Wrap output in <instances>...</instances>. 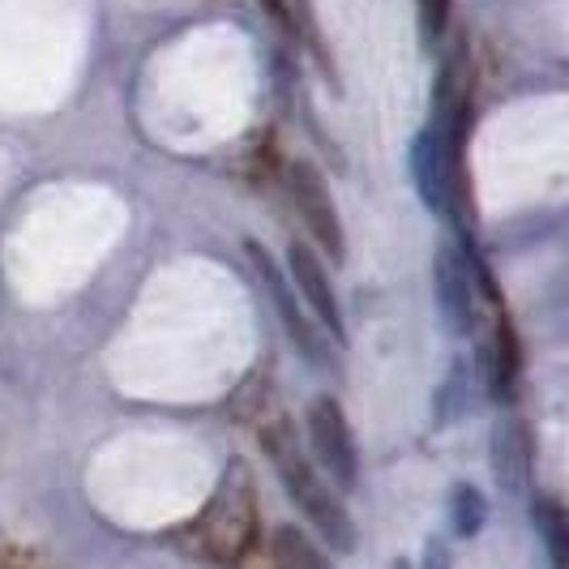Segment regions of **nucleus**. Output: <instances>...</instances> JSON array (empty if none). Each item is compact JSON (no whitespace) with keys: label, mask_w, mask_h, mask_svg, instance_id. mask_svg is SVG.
I'll list each match as a JSON object with an SVG mask.
<instances>
[{"label":"nucleus","mask_w":569,"mask_h":569,"mask_svg":"<svg viewBox=\"0 0 569 569\" xmlns=\"http://www.w3.org/2000/svg\"><path fill=\"white\" fill-rule=\"evenodd\" d=\"M467 129H471V69L462 57H450L441 69V82L432 90V116L411 154L425 201L450 219L471 214V189L462 171Z\"/></svg>","instance_id":"f257e3e1"},{"label":"nucleus","mask_w":569,"mask_h":569,"mask_svg":"<svg viewBox=\"0 0 569 569\" xmlns=\"http://www.w3.org/2000/svg\"><path fill=\"white\" fill-rule=\"evenodd\" d=\"M261 450H266V458H270L274 476L283 480L287 497L300 506V513L309 518V527H317V536L330 543L339 557L356 552V543H360L356 522H351V513H347L339 492L317 476L313 458L300 450V432H296V425H291V420L266 425L261 428Z\"/></svg>","instance_id":"f03ea898"},{"label":"nucleus","mask_w":569,"mask_h":569,"mask_svg":"<svg viewBox=\"0 0 569 569\" xmlns=\"http://www.w3.org/2000/svg\"><path fill=\"white\" fill-rule=\"evenodd\" d=\"M193 531H198L201 552L219 566H236L249 557V548L257 543V480L240 458L223 471Z\"/></svg>","instance_id":"7ed1b4c3"},{"label":"nucleus","mask_w":569,"mask_h":569,"mask_svg":"<svg viewBox=\"0 0 569 569\" xmlns=\"http://www.w3.org/2000/svg\"><path fill=\"white\" fill-rule=\"evenodd\" d=\"M287 189H291V206H296L305 231L313 236V244L321 253L335 257V266H339L342 257H347V236H342L339 206L330 198L326 176L309 159H300V163H291V171H287Z\"/></svg>","instance_id":"20e7f679"},{"label":"nucleus","mask_w":569,"mask_h":569,"mask_svg":"<svg viewBox=\"0 0 569 569\" xmlns=\"http://www.w3.org/2000/svg\"><path fill=\"white\" fill-rule=\"evenodd\" d=\"M309 446H313V458L339 492H351L360 485L356 437H351V425H347V416L335 399H317L309 407Z\"/></svg>","instance_id":"39448f33"},{"label":"nucleus","mask_w":569,"mask_h":569,"mask_svg":"<svg viewBox=\"0 0 569 569\" xmlns=\"http://www.w3.org/2000/svg\"><path fill=\"white\" fill-rule=\"evenodd\" d=\"M488 467L501 492L522 497L531 488V428L518 416H501L488 437Z\"/></svg>","instance_id":"423d86ee"},{"label":"nucleus","mask_w":569,"mask_h":569,"mask_svg":"<svg viewBox=\"0 0 569 569\" xmlns=\"http://www.w3.org/2000/svg\"><path fill=\"white\" fill-rule=\"evenodd\" d=\"M432 279H437V305L441 317L455 335H471L480 326V305H476V266L462 261L458 249H446L432 266Z\"/></svg>","instance_id":"0eeeda50"},{"label":"nucleus","mask_w":569,"mask_h":569,"mask_svg":"<svg viewBox=\"0 0 569 569\" xmlns=\"http://www.w3.org/2000/svg\"><path fill=\"white\" fill-rule=\"evenodd\" d=\"M287 270H291V287H296V296L313 309L317 321H321V326H326L339 342H347L339 296H335L330 274H326V266L317 261L313 249H309V244H300V240H291V249H287Z\"/></svg>","instance_id":"6e6552de"},{"label":"nucleus","mask_w":569,"mask_h":569,"mask_svg":"<svg viewBox=\"0 0 569 569\" xmlns=\"http://www.w3.org/2000/svg\"><path fill=\"white\" fill-rule=\"evenodd\" d=\"M249 261L257 266V274L266 279V287H270V296H274V309H279V317H283V326H287V335H291V342L313 360V365H330L326 360V339L313 330V321L300 313V296H296V287L283 279V270L270 261V253L257 244V240H249Z\"/></svg>","instance_id":"1a4fd4ad"},{"label":"nucleus","mask_w":569,"mask_h":569,"mask_svg":"<svg viewBox=\"0 0 569 569\" xmlns=\"http://www.w3.org/2000/svg\"><path fill=\"white\" fill-rule=\"evenodd\" d=\"M518 369H522V356H518V339H513L510 321H501V326H497V335H492V342H488V356H485L488 395H492L497 402H506L513 395Z\"/></svg>","instance_id":"9d476101"},{"label":"nucleus","mask_w":569,"mask_h":569,"mask_svg":"<svg viewBox=\"0 0 569 569\" xmlns=\"http://www.w3.org/2000/svg\"><path fill=\"white\" fill-rule=\"evenodd\" d=\"M531 522H536V536L548 548V561L552 569H569V518L566 510L552 501V497H540L531 506Z\"/></svg>","instance_id":"9b49d317"},{"label":"nucleus","mask_w":569,"mask_h":569,"mask_svg":"<svg viewBox=\"0 0 569 569\" xmlns=\"http://www.w3.org/2000/svg\"><path fill=\"white\" fill-rule=\"evenodd\" d=\"M274 557L283 569H335L326 561V552L300 527H279L274 531Z\"/></svg>","instance_id":"f8f14e48"},{"label":"nucleus","mask_w":569,"mask_h":569,"mask_svg":"<svg viewBox=\"0 0 569 569\" xmlns=\"http://www.w3.org/2000/svg\"><path fill=\"white\" fill-rule=\"evenodd\" d=\"M450 522H455V536L462 540H476L488 527V501L476 485H458L450 497Z\"/></svg>","instance_id":"ddd939ff"},{"label":"nucleus","mask_w":569,"mask_h":569,"mask_svg":"<svg viewBox=\"0 0 569 569\" xmlns=\"http://www.w3.org/2000/svg\"><path fill=\"white\" fill-rule=\"evenodd\" d=\"M450 22V0H420V30H425V39H441V30Z\"/></svg>","instance_id":"4468645a"},{"label":"nucleus","mask_w":569,"mask_h":569,"mask_svg":"<svg viewBox=\"0 0 569 569\" xmlns=\"http://www.w3.org/2000/svg\"><path fill=\"white\" fill-rule=\"evenodd\" d=\"M420 569H455V561H450V548H446L441 540H428Z\"/></svg>","instance_id":"2eb2a0df"},{"label":"nucleus","mask_w":569,"mask_h":569,"mask_svg":"<svg viewBox=\"0 0 569 569\" xmlns=\"http://www.w3.org/2000/svg\"><path fill=\"white\" fill-rule=\"evenodd\" d=\"M257 4H261V9H266L274 22H279V27L296 34V27H291V4H287V0H257Z\"/></svg>","instance_id":"dca6fc26"}]
</instances>
